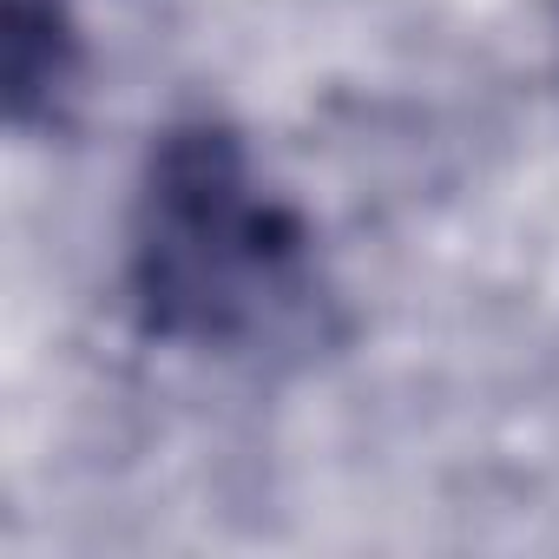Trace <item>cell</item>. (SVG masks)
<instances>
[{
    "mask_svg": "<svg viewBox=\"0 0 559 559\" xmlns=\"http://www.w3.org/2000/svg\"><path fill=\"white\" fill-rule=\"evenodd\" d=\"M132 310L178 349H257L317 297V243L224 119L152 139L132 198Z\"/></svg>",
    "mask_w": 559,
    "mask_h": 559,
    "instance_id": "cell-1",
    "label": "cell"
},
{
    "mask_svg": "<svg viewBox=\"0 0 559 559\" xmlns=\"http://www.w3.org/2000/svg\"><path fill=\"white\" fill-rule=\"evenodd\" d=\"M80 80V34L60 0H8V119L14 132L53 126Z\"/></svg>",
    "mask_w": 559,
    "mask_h": 559,
    "instance_id": "cell-2",
    "label": "cell"
}]
</instances>
